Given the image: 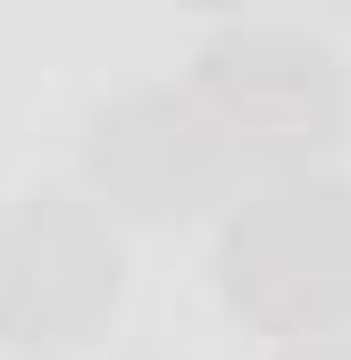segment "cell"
I'll list each match as a JSON object with an SVG mask.
<instances>
[{
  "label": "cell",
  "instance_id": "obj_2",
  "mask_svg": "<svg viewBox=\"0 0 351 360\" xmlns=\"http://www.w3.org/2000/svg\"><path fill=\"white\" fill-rule=\"evenodd\" d=\"M201 109L226 134V151L301 160V151L335 143V126H343V76H335V59L318 42L243 34V42H218L201 59Z\"/></svg>",
  "mask_w": 351,
  "mask_h": 360
},
{
  "label": "cell",
  "instance_id": "obj_1",
  "mask_svg": "<svg viewBox=\"0 0 351 360\" xmlns=\"http://www.w3.org/2000/svg\"><path fill=\"white\" fill-rule=\"evenodd\" d=\"M226 302L260 327H318L351 310V193L343 184H284L260 193L226 226Z\"/></svg>",
  "mask_w": 351,
  "mask_h": 360
},
{
  "label": "cell",
  "instance_id": "obj_6",
  "mask_svg": "<svg viewBox=\"0 0 351 360\" xmlns=\"http://www.w3.org/2000/svg\"><path fill=\"white\" fill-rule=\"evenodd\" d=\"M201 8H226V0H201Z\"/></svg>",
  "mask_w": 351,
  "mask_h": 360
},
{
  "label": "cell",
  "instance_id": "obj_5",
  "mask_svg": "<svg viewBox=\"0 0 351 360\" xmlns=\"http://www.w3.org/2000/svg\"><path fill=\"white\" fill-rule=\"evenodd\" d=\"M301 360H351V352H343V344H318V352H301Z\"/></svg>",
  "mask_w": 351,
  "mask_h": 360
},
{
  "label": "cell",
  "instance_id": "obj_3",
  "mask_svg": "<svg viewBox=\"0 0 351 360\" xmlns=\"http://www.w3.org/2000/svg\"><path fill=\"white\" fill-rule=\"evenodd\" d=\"M117 302V243H100L59 193L0 235V327L25 344H84V327Z\"/></svg>",
  "mask_w": 351,
  "mask_h": 360
},
{
  "label": "cell",
  "instance_id": "obj_4",
  "mask_svg": "<svg viewBox=\"0 0 351 360\" xmlns=\"http://www.w3.org/2000/svg\"><path fill=\"white\" fill-rule=\"evenodd\" d=\"M226 134L201 101H126L92 126V176L143 218H184L226 184Z\"/></svg>",
  "mask_w": 351,
  "mask_h": 360
}]
</instances>
